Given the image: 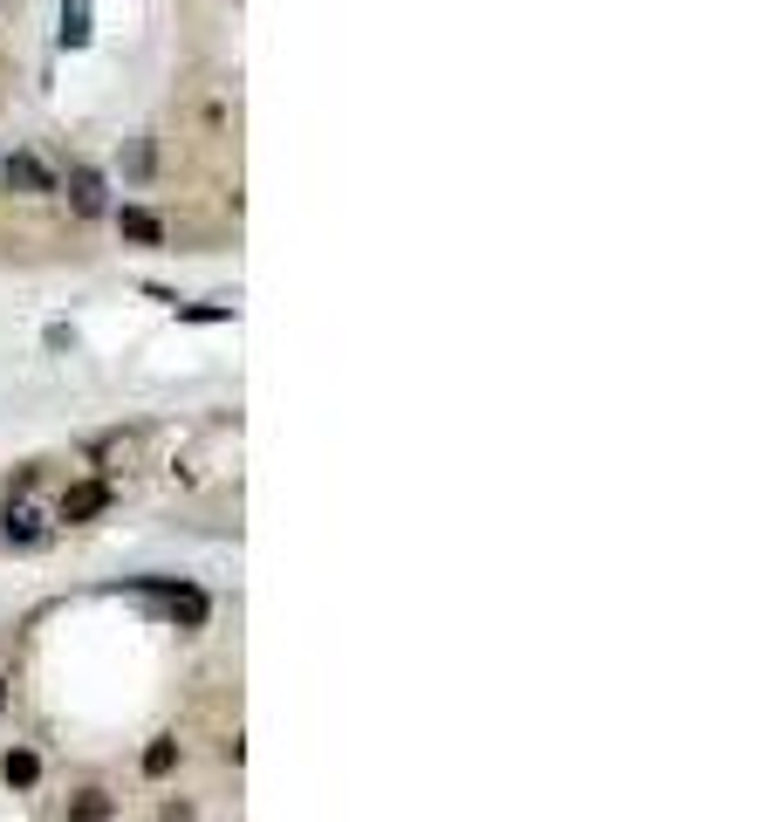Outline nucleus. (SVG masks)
<instances>
[{"instance_id":"1","label":"nucleus","mask_w":780,"mask_h":822,"mask_svg":"<svg viewBox=\"0 0 780 822\" xmlns=\"http://www.w3.org/2000/svg\"><path fill=\"white\" fill-rule=\"evenodd\" d=\"M110 507V480H75L62 500H55V521H97Z\"/></svg>"},{"instance_id":"2","label":"nucleus","mask_w":780,"mask_h":822,"mask_svg":"<svg viewBox=\"0 0 780 822\" xmlns=\"http://www.w3.org/2000/svg\"><path fill=\"white\" fill-rule=\"evenodd\" d=\"M144 590H158V597H164L172 623H205V610H213V603H205L199 590H185V582H144Z\"/></svg>"},{"instance_id":"3","label":"nucleus","mask_w":780,"mask_h":822,"mask_svg":"<svg viewBox=\"0 0 780 822\" xmlns=\"http://www.w3.org/2000/svg\"><path fill=\"white\" fill-rule=\"evenodd\" d=\"M117 233H123V241H138V247H164V220L144 213V206H117Z\"/></svg>"},{"instance_id":"4","label":"nucleus","mask_w":780,"mask_h":822,"mask_svg":"<svg viewBox=\"0 0 780 822\" xmlns=\"http://www.w3.org/2000/svg\"><path fill=\"white\" fill-rule=\"evenodd\" d=\"M69 206H75L82 220H97V213H103V172L75 165V172H69Z\"/></svg>"},{"instance_id":"5","label":"nucleus","mask_w":780,"mask_h":822,"mask_svg":"<svg viewBox=\"0 0 780 822\" xmlns=\"http://www.w3.org/2000/svg\"><path fill=\"white\" fill-rule=\"evenodd\" d=\"M0 179H8V192H55V179L41 172V165L28 159V151H14V159L0 165Z\"/></svg>"},{"instance_id":"6","label":"nucleus","mask_w":780,"mask_h":822,"mask_svg":"<svg viewBox=\"0 0 780 822\" xmlns=\"http://www.w3.org/2000/svg\"><path fill=\"white\" fill-rule=\"evenodd\" d=\"M0 774H8V789H34V781H41V754L34 748H8Z\"/></svg>"},{"instance_id":"7","label":"nucleus","mask_w":780,"mask_h":822,"mask_svg":"<svg viewBox=\"0 0 780 822\" xmlns=\"http://www.w3.org/2000/svg\"><path fill=\"white\" fill-rule=\"evenodd\" d=\"M90 42V0H62V49Z\"/></svg>"},{"instance_id":"8","label":"nucleus","mask_w":780,"mask_h":822,"mask_svg":"<svg viewBox=\"0 0 780 822\" xmlns=\"http://www.w3.org/2000/svg\"><path fill=\"white\" fill-rule=\"evenodd\" d=\"M69 822H110V795H103V789H82V795L69 802Z\"/></svg>"},{"instance_id":"9","label":"nucleus","mask_w":780,"mask_h":822,"mask_svg":"<svg viewBox=\"0 0 780 822\" xmlns=\"http://www.w3.org/2000/svg\"><path fill=\"white\" fill-rule=\"evenodd\" d=\"M172 768H179V740H151V748H144V774H151V781H164Z\"/></svg>"},{"instance_id":"10","label":"nucleus","mask_w":780,"mask_h":822,"mask_svg":"<svg viewBox=\"0 0 780 822\" xmlns=\"http://www.w3.org/2000/svg\"><path fill=\"white\" fill-rule=\"evenodd\" d=\"M8 541H41V515H34V507H8Z\"/></svg>"},{"instance_id":"11","label":"nucleus","mask_w":780,"mask_h":822,"mask_svg":"<svg viewBox=\"0 0 780 822\" xmlns=\"http://www.w3.org/2000/svg\"><path fill=\"white\" fill-rule=\"evenodd\" d=\"M0 707H8V679H0Z\"/></svg>"}]
</instances>
